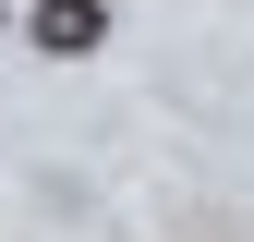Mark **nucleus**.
<instances>
[{"label":"nucleus","mask_w":254,"mask_h":242,"mask_svg":"<svg viewBox=\"0 0 254 242\" xmlns=\"http://www.w3.org/2000/svg\"><path fill=\"white\" fill-rule=\"evenodd\" d=\"M97 37H109V12H97V0H37V49L73 60V49H97Z\"/></svg>","instance_id":"f257e3e1"}]
</instances>
